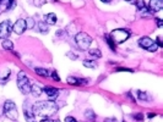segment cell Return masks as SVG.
<instances>
[{"label":"cell","instance_id":"cell-39","mask_svg":"<svg viewBox=\"0 0 163 122\" xmlns=\"http://www.w3.org/2000/svg\"><path fill=\"white\" fill-rule=\"evenodd\" d=\"M33 122H35V121H33Z\"/></svg>","mask_w":163,"mask_h":122},{"label":"cell","instance_id":"cell-24","mask_svg":"<svg viewBox=\"0 0 163 122\" xmlns=\"http://www.w3.org/2000/svg\"><path fill=\"white\" fill-rule=\"evenodd\" d=\"M50 76H52V78H53L55 82H60V77H59V74H58L57 71H52Z\"/></svg>","mask_w":163,"mask_h":122},{"label":"cell","instance_id":"cell-6","mask_svg":"<svg viewBox=\"0 0 163 122\" xmlns=\"http://www.w3.org/2000/svg\"><path fill=\"white\" fill-rule=\"evenodd\" d=\"M139 45L141 47L142 49H145V50H147V51H156L157 50V44H156V42L153 40V39H151L150 37H142V38H140L139 39Z\"/></svg>","mask_w":163,"mask_h":122},{"label":"cell","instance_id":"cell-16","mask_svg":"<svg viewBox=\"0 0 163 122\" xmlns=\"http://www.w3.org/2000/svg\"><path fill=\"white\" fill-rule=\"evenodd\" d=\"M3 48L5 50H9V51H13L14 50V43L9 39H3V43H1Z\"/></svg>","mask_w":163,"mask_h":122},{"label":"cell","instance_id":"cell-23","mask_svg":"<svg viewBox=\"0 0 163 122\" xmlns=\"http://www.w3.org/2000/svg\"><path fill=\"white\" fill-rule=\"evenodd\" d=\"M85 116L87 117L88 120H95V119H96V114H95L92 110H87V111L85 112Z\"/></svg>","mask_w":163,"mask_h":122},{"label":"cell","instance_id":"cell-26","mask_svg":"<svg viewBox=\"0 0 163 122\" xmlns=\"http://www.w3.org/2000/svg\"><path fill=\"white\" fill-rule=\"evenodd\" d=\"M117 71H118V72H124V71H125V72H134L133 70H130V69H124V67H118Z\"/></svg>","mask_w":163,"mask_h":122},{"label":"cell","instance_id":"cell-20","mask_svg":"<svg viewBox=\"0 0 163 122\" xmlns=\"http://www.w3.org/2000/svg\"><path fill=\"white\" fill-rule=\"evenodd\" d=\"M88 53H90L91 56H93V58H96V59H98V58L102 56V53H101L100 49H91Z\"/></svg>","mask_w":163,"mask_h":122},{"label":"cell","instance_id":"cell-10","mask_svg":"<svg viewBox=\"0 0 163 122\" xmlns=\"http://www.w3.org/2000/svg\"><path fill=\"white\" fill-rule=\"evenodd\" d=\"M43 92H46V94L50 98V100H53L54 98H57L58 94H59V90H58L57 88H54V87H50V85L44 87V88H43Z\"/></svg>","mask_w":163,"mask_h":122},{"label":"cell","instance_id":"cell-19","mask_svg":"<svg viewBox=\"0 0 163 122\" xmlns=\"http://www.w3.org/2000/svg\"><path fill=\"white\" fill-rule=\"evenodd\" d=\"M82 64H84L85 67H88V69H95V67H97L96 61H93V60H85Z\"/></svg>","mask_w":163,"mask_h":122},{"label":"cell","instance_id":"cell-1","mask_svg":"<svg viewBox=\"0 0 163 122\" xmlns=\"http://www.w3.org/2000/svg\"><path fill=\"white\" fill-rule=\"evenodd\" d=\"M32 110L36 116L41 117H49L53 114L58 111V105L53 100H46V101H37L35 105H32Z\"/></svg>","mask_w":163,"mask_h":122},{"label":"cell","instance_id":"cell-37","mask_svg":"<svg viewBox=\"0 0 163 122\" xmlns=\"http://www.w3.org/2000/svg\"><path fill=\"white\" fill-rule=\"evenodd\" d=\"M125 1H133V0H125Z\"/></svg>","mask_w":163,"mask_h":122},{"label":"cell","instance_id":"cell-25","mask_svg":"<svg viewBox=\"0 0 163 122\" xmlns=\"http://www.w3.org/2000/svg\"><path fill=\"white\" fill-rule=\"evenodd\" d=\"M47 1L46 0H33V4L37 6V8H41V6H43L44 4H46Z\"/></svg>","mask_w":163,"mask_h":122},{"label":"cell","instance_id":"cell-29","mask_svg":"<svg viewBox=\"0 0 163 122\" xmlns=\"http://www.w3.org/2000/svg\"><path fill=\"white\" fill-rule=\"evenodd\" d=\"M134 119H136L138 121H141V120H144V116L141 114H138V115H134Z\"/></svg>","mask_w":163,"mask_h":122},{"label":"cell","instance_id":"cell-3","mask_svg":"<svg viewBox=\"0 0 163 122\" xmlns=\"http://www.w3.org/2000/svg\"><path fill=\"white\" fill-rule=\"evenodd\" d=\"M75 42L76 45L79 47V49L81 50H87L92 43V38L88 36L85 32H80L75 36Z\"/></svg>","mask_w":163,"mask_h":122},{"label":"cell","instance_id":"cell-9","mask_svg":"<svg viewBox=\"0 0 163 122\" xmlns=\"http://www.w3.org/2000/svg\"><path fill=\"white\" fill-rule=\"evenodd\" d=\"M163 9V0H150L149 3V11L158 12Z\"/></svg>","mask_w":163,"mask_h":122},{"label":"cell","instance_id":"cell-13","mask_svg":"<svg viewBox=\"0 0 163 122\" xmlns=\"http://www.w3.org/2000/svg\"><path fill=\"white\" fill-rule=\"evenodd\" d=\"M44 18H46V23L47 24H55L57 23V21H58V18H57V15L55 13H53V12H50V13H47L46 16H44Z\"/></svg>","mask_w":163,"mask_h":122},{"label":"cell","instance_id":"cell-30","mask_svg":"<svg viewBox=\"0 0 163 122\" xmlns=\"http://www.w3.org/2000/svg\"><path fill=\"white\" fill-rule=\"evenodd\" d=\"M68 56H69V58H70V59H73V60H76V59H77V55H74V54H71V53H68Z\"/></svg>","mask_w":163,"mask_h":122},{"label":"cell","instance_id":"cell-21","mask_svg":"<svg viewBox=\"0 0 163 122\" xmlns=\"http://www.w3.org/2000/svg\"><path fill=\"white\" fill-rule=\"evenodd\" d=\"M26 27L28 28V29H32L33 27H35V20L32 18V17H28V18H26Z\"/></svg>","mask_w":163,"mask_h":122},{"label":"cell","instance_id":"cell-5","mask_svg":"<svg viewBox=\"0 0 163 122\" xmlns=\"http://www.w3.org/2000/svg\"><path fill=\"white\" fill-rule=\"evenodd\" d=\"M4 114H5L6 117L10 119L11 121H16L17 117H19L16 104H15L14 101H11V100H6L5 104H4Z\"/></svg>","mask_w":163,"mask_h":122},{"label":"cell","instance_id":"cell-22","mask_svg":"<svg viewBox=\"0 0 163 122\" xmlns=\"http://www.w3.org/2000/svg\"><path fill=\"white\" fill-rule=\"evenodd\" d=\"M106 39H107V43H108V45L111 47V49L115 51V43L113 42V39L111 38V36H109V34H106Z\"/></svg>","mask_w":163,"mask_h":122},{"label":"cell","instance_id":"cell-33","mask_svg":"<svg viewBox=\"0 0 163 122\" xmlns=\"http://www.w3.org/2000/svg\"><path fill=\"white\" fill-rule=\"evenodd\" d=\"M41 122H53V120H50L49 117H42Z\"/></svg>","mask_w":163,"mask_h":122},{"label":"cell","instance_id":"cell-34","mask_svg":"<svg viewBox=\"0 0 163 122\" xmlns=\"http://www.w3.org/2000/svg\"><path fill=\"white\" fill-rule=\"evenodd\" d=\"M155 116H156V114H152V112H150V114L147 115V117H149V119H152V117H155Z\"/></svg>","mask_w":163,"mask_h":122},{"label":"cell","instance_id":"cell-17","mask_svg":"<svg viewBox=\"0 0 163 122\" xmlns=\"http://www.w3.org/2000/svg\"><path fill=\"white\" fill-rule=\"evenodd\" d=\"M35 72L37 73L38 76H41V77H48V76H49L48 70H47V69H43V67H36V69H35Z\"/></svg>","mask_w":163,"mask_h":122},{"label":"cell","instance_id":"cell-4","mask_svg":"<svg viewBox=\"0 0 163 122\" xmlns=\"http://www.w3.org/2000/svg\"><path fill=\"white\" fill-rule=\"evenodd\" d=\"M109 36L113 39V42L115 44H122V43H124L125 40L129 39L130 32L128 29H124V28H118V29H114Z\"/></svg>","mask_w":163,"mask_h":122},{"label":"cell","instance_id":"cell-27","mask_svg":"<svg viewBox=\"0 0 163 122\" xmlns=\"http://www.w3.org/2000/svg\"><path fill=\"white\" fill-rule=\"evenodd\" d=\"M139 98L141 100H146L147 99V94L146 93H142V92H139Z\"/></svg>","mask_w":163,"mask_h":122},{"label":"cell","instance_id":"cell-8","mask_svg":"<svg viewBox=\"0 0 163 122\" xmlns=\"http://www.w3.org/2000/svg\"><path fill=\"white\" fill-rule=\"evenodd\" d=\"M26 21L25 20H22V18H20V20H17L15 24L13 26V32H15L16 34H19V36H21L24 32L26 31Z\"/></svg>","mask_w":163,"mask_h":122},{"label":"cell","instance_id":"cell-32","mask_svg":"<svg viewBox=\"0 0 163 122\" xmlns=\"http://www.w3.org/2000/svg\"><path fill=\"white\" fill-rule=\"evenodd\" d=\"M156 22H157V26H158V27H162L163 26V22L161 18H156Z\"/></svg>","mask_w":163,"mask_h":122},{"label":"cell","instance_id":"cell-28","mask_svg":"<svg viewBox=\"0 0 163 122\" xmlns=\"http://www.w3.org/2000/svg\"><path fill=\"white\" fill-rule=\"evenodd\" d=\"M65 122H77V121H76L75 117H73V116H68V117H65Z\"/></svg>","mask_w":163,"mask_h":122},{"label":"cell","instance_id":"cell-2","mask_svg":"<svg viewBox=\"0 0 163 122\" xmlns=\"http://www.w3.org/2000/svg\"><path fill=\"white\" fill-rule=\"evenodd\" d=\"M17 87L21 90L22 94H30L31 92V83L28 79V76L25 71H20L17 74Z\"/></svg>","mask_w":163,"mask_h":122},{"label":"cell","instance_id":"cell-12","mask_svg":"<svg viewBox=\"0 0 163 122\" xmlns=\"http://www.w3.org/2000/svg\"><path fill=\"white\" fill-rule=\"evenodd\" d=\"M24 115H25L26 120H27L28 122H33V121H35V117H36V115H35L33 110H32V108H28V106H26V104L24 105Z\"/></svg>","mask_w":163,"mask_h":122},{"label":"cell","instance_id":"cell-11","mask_svg":"<svg viewBox=\"0 0 163 122\" xmlns=\"http://www.w3.org/2000/svg\"><path fill=\"white\" fill-rule=\"evenodd\" d=\"M68 83L70 85H85L87 84V81L84 79V78H76L73 76H69L68 77Z\"/></svg>","mask_w":163,"mask_h":122},{"label":"cell","instance_id":"cell-31","mask_svg":"<svg viewBox=\"0 0 163 122\" xmlns=\"http://www.w3.org/2000/svg\"><path fill=\"white\" fill-rule=\"evenodd\" d=\"M156 44H157V47H163V43L161 42V38H160V37L157 38V40H156Z\"/></svg>","mask_w":163,"mask_h":122},{"label":"cell","instance_id":"cell-38","mask_svg":"<svg viewBox=\"0 0 163 122\" xmlns=\"http://www.w3.org/2000/svg\"><path fill=\"white\" fill-rule=\"evenodd\" d=\"M0 4H1V3H0Z\"/></svg>","mask_w":163,"mask_h":122},{"label":"cell","instance_id":"cell-7","mask_svg":"<svg viewBox=\"0 0 163 122\" xmlns=\"http://www.w3.org/2000/svg\"><path fill=\"white\" fill-rule=\"evenodd\" d=\"M13 32V26L10 21H4L0 23V39H8Z\"/></svg>","mask_w":163,"mask_h":122},{"label":"cell","instance_id":"cell-36","mask_svg":"<svg viewBox=\"0 0 163 122\" xmlns=\"http://www.w3.org/2000/svg\"><path fill=\"white\" fill-rule=\"evenodd\" d=\"M53 122H60L59 120H55V121H53Z\"/></svg>","mask_w":163,"mask_h":122},{"label":"cell","instance_id":"cell-14","mask_svg":"<svg viewBox=\"0 0 163 122\" xmlns=\"http://www.w3.org/2000/svg\"><path fill=\"white\" fill-rule=\"evenodd\" d=\"M35 98H38L42 93H43V89L39 87L38 84H32L31 85V92H30Z\"/></svg>","mask_w":163,"mask_h":122},{"label":"cell","instance_id":"cell-15","mask_svg":"<svg viewBox=\"0 0 163 122\" xmlns=\"http://www.w3.org/2000/svg\"><path fill=\"white\" fill-rule=\"evenodd\" d=\"M136 8H138V10L142 15L145 13V12H149V8L145 5V3L142 1V0H139V1H136Z\"/></svg>","mask_w":163,"mask_h":122},{"label":"cell","instance_id":"cell-18","mask_svg":"<svg viewBox=\"0 0 163 122\" xmlns=\"http://www.w3.org/2000/svg\"><path fill=\"white\" fill-rule=\"evenodd\" d=\"M38 28H39L41 33H43V34L48 33V24L46 23V22H38Z\"/></svg>","mask_w":163,"mask_h":122},{"label":"cell","instance_id":"cell-35","mask_svg":"<svg viewBox=\"0 0 163 122\" xmlns=\"http://www.w3.org/2000/svg\"><path fill=\"white\" fill-rule=\"evenodd\" d=\"M101 1H102V3H106V4H109L112 0H101Z\"/></svg>","mask_w":163,"mask_h":122}]
</instances>
